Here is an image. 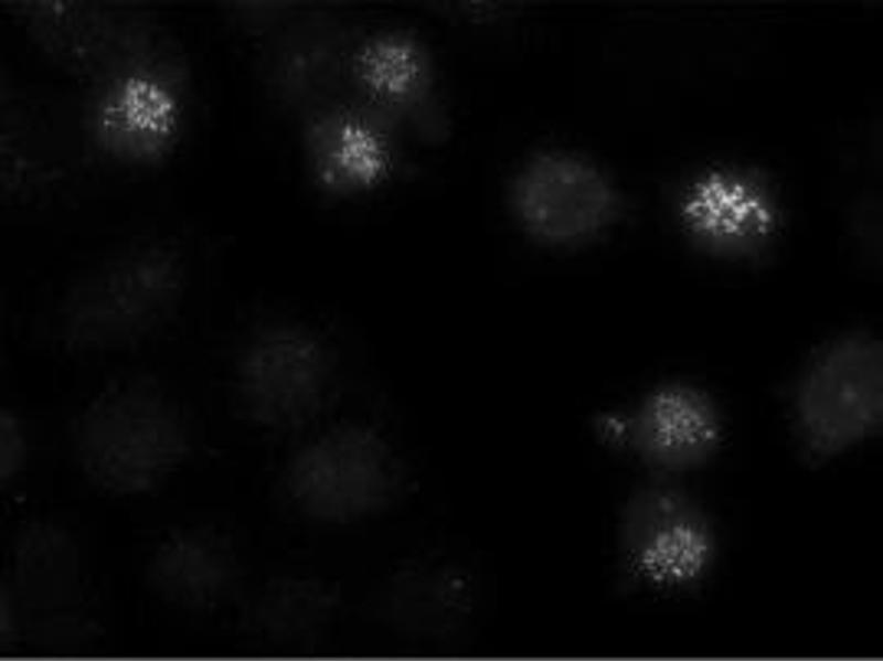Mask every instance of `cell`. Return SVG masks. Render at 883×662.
Returning a JSON list of instances; mask_svg holds the SVG:
<instances>
[{"label": "cell", "instance_id": "9c48e42d", "mask_svg": "<svg viewBox=\"0 0 883 662\" xmlns=\"http://www.w3.org/2000/svg\"><path fill=\"white\" fill-rule=\"evenodd\" d=\"M328 376L327 355L317 339L291 327L269 328L241 354L238 395L254 421L289 429L319 410Z\"/></svg>", "mask_w": 883, "mask_h": 662}, {"label": "cell", "instance_id": "30bf717a", "mask_svg": "<svg viewBox=\"0 0 883 662\" xmlns=\"http://www.w3.org/2000/svg\"><path fill=\"white\" fill-rule=\"evenodd\" d=\"M677 214L690 241L724 259L757 255L780 225L773 195L752 177L728 168L710 169L693 179L682 191Z\"/></svg>", "mask_w": 883, "mask_h": 662}, {"label": "cell", "instance_id": "8992f818", "mask_svg": "<svg viewBox=\"0 0 883 662\" xmlns=\"http://www.w3.org/2000/svg\"><path fill=\"white\" fill-rule=\"evenodd\" d=\"M402 482L389 445L362 426L332 429L305 446L288 462L286 496L305 516L345 524L386 509Z\"/></svg>", "mask_w": 883, "mask_h": 662}, {"label": "cell", "instance_id": "5b68a950", "mask_svg": "<svg viewBox=\"0 0 883 662\" xmlns=\"http://www.w3.org/2000/svg\"><path fill=\"white\" fill-rule=\"evenodd\" d=\"M0 7L51 64L93 84L159 45L156 14L135 2L7 0Z\"/></svg>", "mask_w": 883, "mask_h": 662}, {"label": "cell", "instance_id": "e0dca14e", "mask_svg": "<svg viewBox=\"0 0 883 662\" xmlns=\"http://www.w3.org/2000/svg\"><path fill=\"white\" fill-rule=\"evenodd\" d=\"M0 631H1V645L3 647L4 643L8 641L9 643L12 641L14 636V618L11 608L10 599H7L4 590L1 591V618H0Z\"/></svg>", "mask_w": 883, "mask_h": 662}, {"label": "cell", "instance_id": "2e32d148", "mask_svg": "<svg viewBox=\"0 0 883 662\" xmlns=\"http://www.w3.org/2000/svg\"><path fill=\"white\" fill-rule=\"evenodd\" d=\"M26 442L18 417L10 409L0 414V479L11 481L24 466Z\"/></svg>", "mask_w": 883, "mask_h": 662}, {"label": "cell", "instance_id": "5bb4252c", "mask_svg": "<svg viewBox=\"0 0 883 662\" xmlns=\"http://www.w3.org/2000/svg\"><path fill=\"white\" fill-rule=\"evenodd\" d=\"M350 76L364 98L381 109H407L421 103L433 85V70L423 43L400 29L375 31L353 50Z\"/></svg>", "mask_w": 883, "mask_h": 662}, {"label": "cell", "instance_id": "52a82bcc", "mask_svg": "<svg viewBox=\"0 0 883 662\" xmlns=\"http://www.w3.org/2000/svg\"><path fill=\"white\" fill-rule=\"evenodd\" d=\"M509 203L535 241L566 246L587 241L619 216L623 200L596 163L564 150L530 156L509 184Z\"/></svg>", "mask_w": 883, "mask_h": 662}, {"label": "cell", "instance_id": "6da1fadb", "mask_svg": "<svg viewBox=\"0 0 883 662\" xmlns=\"http://www.w3.org/2000/svg\"><path fill=\"white\" fill-rule=\"evenodd\" d=\"M81 470L97 489L130 496L151 492L190 449L175 402L148 378L114 382L82 410L73 433Z\"/></svg>", "mask_w": 883, "mask_h": 662}, {"label": "cell", "instance_id": "7a4b0ae2", "mask_svg": "<svg viewBox=\"0 0 883 662\" xmlns=\"http://www.w3.org/2000/svg\"><path fill=\"white\" fill-rule=\"evenodd\" d=\"M184 287V260L172 246L150 243L125 249L67 289L60 310L62 338L76 352L137 344L173 316Z\"/></svg>", "mask_w": 883, "mask_h": 662}, {"label": "cell", "instance_id": "3957f363", "mask_svg": "<svg viewBox=\"0 0 883 662\" xmlns=\"http://www.w3.org/2000/svg\"><path fill=\"white\" fill-rule=\"evenodd\" d=\"M791 419L800 453L825 463L863 445L883 428V343L850 331L809 359L794 392Z\"/></svg>", "mask_w": 883, "mask_h": 662}, {"label": "cell", "instance_id": "ba28073f", "mask_svg": "<svg viewBox=\"0 0 883 662\" xmlns=\"http://www.w3.org/2000/svg\"><path fill=\"white\" fill-rule=\"evenodd\" d=\"M625 553L627 569L641 586L659 592L688 591L714 569L715 525L687 490L653 488L634 504Z\"/></svg>", "mask_w": 883, "mask_h": 662}, {"label": "cell", "instance_id": "9a60e30c", "mask_svg": "<svg viewBox=\"0 0 883 662\" xmlns=\"http://www.w3.org/2000/svg\"><path fill=\"white\" fill-rule=\"evenodd\" d=\"M336 594L310 578H279L266 584L249 613V631L274 647L310 643L330 622Z\"/></svg>", "mask_w": 883, "mask_h": 662}, {"label": "cell", "instance_id": "277c9868", "mask_svg": "<svg viewBox=\"0 0 883 662\" xmlns=\"http://www.w3.org/2000/svg\"><path fill=\"white\" fill-rule=\"evenodd\" d=\"M183 65L159 45L94 83L85 129L97 152L129 168H151L171 158L190 113Z\"/></svg>", "mask_w": 883, "mask_h": 662}, {"label": "cell", "instance_id": "8fae6325", "mask_svg": "<svg viewBox=\"0 0 883 662\" xmlns=\"http://www.w3.org/2000/svg\"><path fill=\"white\" fill-rule=\"evenodd\" d=\"M628 420V441L664 472H687L708 463L724 441L715 401L690 383L668 382L645 395Z\"/></svg>", "mask_w": 883, "mask_h": 662}, {"label": "cell", "instance_id": "4fadbf2b", "mask_svg": "<svg viewBox=\"0 0 883 662\" xmlns=\"http://www.w3.org/2000/svg\"><path fill=\"white\" fill-rule=\"evenodd\" d=\"M151 589L175 607L204 611L217 606L235 581L237 566L228 542L205 527L166 534L147 565Z\"/></svg>", "mask_w": 883, "mask_h": 662}, {"label": "cell", "instance_id": "7c38bea8", "mask_svg": "<svg viewBox=\"0 0 883 662\" xmlns=\"http://www.w3.org/2000/svg\"><path fill=\"white\" fill-rule=\"evenodd\" d=\"M306 154L321 190L340 196L366 194L394 174L396 145L387 127L369 110L331 106L306 128Z\"/></svg>", "mask_w": 883, "mask_h": 662}]
</instances>
